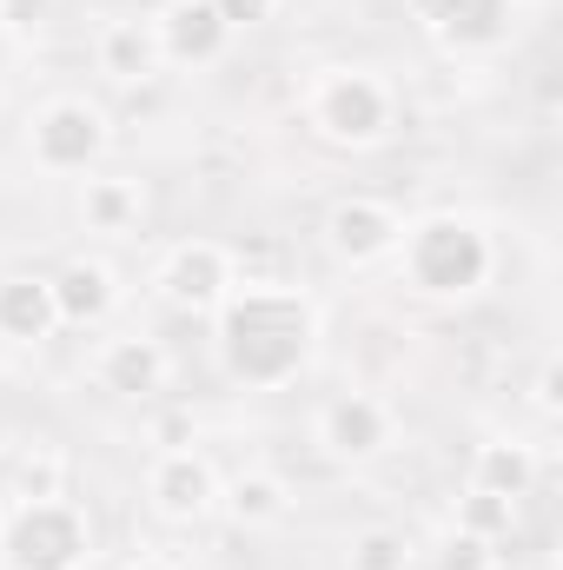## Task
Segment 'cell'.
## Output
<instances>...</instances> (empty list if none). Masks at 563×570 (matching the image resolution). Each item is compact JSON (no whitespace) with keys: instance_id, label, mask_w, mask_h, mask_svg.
Instances as JSON below:
<instances>
[{"instance_id":"obj_1","label":"cell","mask_w":563,"mask_h":570,"mask_svg":"<svg viewBox=\"0 0 563 570\" xmlns=\"http://www.w3.org/2000/svg\"><path fill=\"white\" fill-rule=\"evenodd\" d=\"M219 318V365L246 392H279L312 365L318 312L298 285H233Z\"/></svg>"},{"instance_id":"obj_2","label":"cell","mask_w":563,"mask_h":570,"mask_svg":"<svg viewBox=\"0 0 563 570\" xmlns=\"http://www.w3.org/2000/svg\"><path fill=\"white\" fill-rule=\"evenodd\" d=\"M398 253H405L412 292H424V298H471V292H484L491 266H497L491 233L464 213H431L418 226H405Z\"/></svg>"},{"instance_id":"obj_3","label":"cell","mask_w":563,"mask_h":570,"mask_svg":"<svg viewBox=\"0 0 563 570\" xmlns=\"http://www.w3.org/2000/svg\"><path fill=\"white\" fill-rule=\"evenodd\" d=\"M93 551V524L80 504L67 498H40V504H20L7 524H0V564L7 570H80Z\"/></svg>"},{"instance_id":"obj_4","label":"cell","mask_w":563,"mask_h":570,"mask_svg":"<svg viewBox=\"0 0 563 570\" xmlns=\"http://www.w3.org/2000/svg\"><path fill=\"white\" fill-rule=\"evenodd\" d=\"M305 114H312L318 140L358 153V146H378L392 134V87H385L378 73H365V67H332V73L312 87Z\"/></svg>"},{"instance_id":"obj_5","label":"cell","mask_w":563,"mask_h":570,"mask_svg":"<svg viewBox=\"0 0 563 570\" xmlns=\"http://www.w3.org/2000/svg\"><path fill=\"white\" fill-rule=\"evenodd\" d=\"M27 153L40 173H93L107 153V114L93 100H47L27 120Z\"/></svg>"},{"instance_id":"obj_6","label":"cell","mask_w":563,"mask_h":570,"mask_svg":"<svg viewBox=\"0 0 563 570\" xmlns=\"http://www.w3.org/2000/svg\"><path fill=\"white\" fill-rule=\"evenodd\" d=\"M219 471H213V458L206 451H192V444H179V451H159L152 464H146V504L166 518V524H199V518H213L219 511Z\"/></svg>"},{"instance_id":"obj_7","label":"cell","mask_w":563,"mask_h":570,"mask_svg":"<svg viewBox=\"0 0 563 570\" xmlns=\"http://www.w3.org/2000/svg\"><path fill=\"white\" fill-rule=\"evenodd\" d=\"M412 20L444 53H497L517 27V0H412Z\"/></svg>"},{"instance_id":"obj_8","label":"cell","mask_w":563,"mask_h":570,"mask_svg":"<svg viewBox=\"0 0 563 570\" xmlns=\"http://www.w3.org/2000/svg\"><path fill=\"white\" fill-rule=\"evenodd\" d=\"M233 285H239L233 246H219V239H179V246L159 259V292H166V305H179V312H219Z\"/></svg>"},{"instance_id":"obj_9","label":"cell","mask_w":563,"mask_h":570,"mask_svg":"<svg viewBox=\"0 0 563 570\" xmlns=\"http://www.w3.org/2000/svg\"><path fill=\"white\" fill-rule=\"evenodd\" d=\"M398 239H405V219H398V206H385V199L352 193V199H338V206L325 213V246H332V259H345V266H378V259L398 253Z\"/></svg>"},{"instance_id":"obj_10","label":"cell","mask_w":563,"mask_h":570,"mask_svg":"<svg viewBox=\"0 0 563 570\" xmlns=\"http://www.w3.org/2000/svg\"><path fill=\"white\" fill-rule=\"evenodd\" d=\"M385 444H392V412L372 392H338L318 412V451L338 464H372Z\"/></svg>"},{"instance_id":"obj_11","label":"cell","mask_w":563,"mask_h":570,"mask_svg":"<svg viewBox=\"0 0 563 570\" xmlns=\"http://www.w3.org/2000/svg\"><path fill=\"white\" fill-rule=\"evenodd\" d=\"M152 33H159L166 67H213V60L233 47V27L219 20L213 0H172V7L152 20Z\"/></svg>"},{"instance_id":"obj_12","label":"cell","mask_w":563,"mask_h":570,"mask_svg":"<svg viewBox=\"0 0 563 570\" xmlns=\"http://www.w3.org/2000/svg\"><path fill=\"white\" fill-rule=\"evenodd\" d=\"M166 372H172L166 345L159 338H140V332L134 338H107L100 358H93V379L113 399H152V392H166Z\"/></svg>"},{"instance_id":"obj_13","label":"cell","mask_w":563,"mask_h":570,"mask_svg":"<svg viewBox=\"0 0 563 570\" xmlns=\"http://www.w3.org/2000/svg\"><path fill=\"white\" fill-rule=\"evenodd\" d=\"M47 285H53L60 325H100V318H113V305H120V279H113L107 259H67Z\"/></svg>"},{"instance_id":"obj_14","label":"cell","mask_w":563,"mask_h":570,"mask_svg":"<svg viewBox=\"0 0 563 570\" xmlns=\"http://www.w3.org/2000/svg\"><path fill=\"white\" fill-rule=\"evenodd\" d=\"M93 60H100V73H107L113 87H146V80L166 67L152 20H107L100 40H93Z\"/></svg>"},{"instance_id":"obj_15","label":"cell","mask_w":563,"mask_h":570,"mask_svg":"<svg viewBox=\"0 0 563 570\" xmlns=\"http://www.w3.org/2000/svg\"><path fill=\"white\" fill-rule=\"evenodd\" d=\"M60 332V312H53V285L33 279V273H13L0 279V338L7 345H40Z\"/></svg>"},{"instance_id":"obj_16","label":"cell","mask_w":563,"mask_h":570,"mask_svg":"<svg viewBox=\"0 0 563 570\" xmlns=\"http://www.w3.org/2000/svg\"><path fill=\"white\" fill-rule=\"evenodd\" d=\"M471 491H491V498L524 504V498L537 491V451L517 444V438H491V444H477V458H471Z\"/></svg>"},{"instance_id":"obj_17","label":"cell","mask_w":563,"mask_h":570,"mask_svg":"<svg viewBox=\"0 0 563 570\" xmlns=\"http://www.w3.org/2000/svg\"><path fill=\"white\" fill-rule=\"evenodd\" d=\"M219 511H226L233 524L259 531V524H279L285 511H292V491H285L279 471H239V478L219 484Z\"/></svg>"},{"instance_id":"obj_18","label":"cell","mask_w":563,"mask_h":570,"mask_svg":"<svg viewBox=\"0 0 563 570\" xmlns=\"http://www.w3.org/2000/svg\"><path fill=\"white\" fill-rule=\"evenodd\" d=\"M146 213L140 186L134 179H120V173H107V179H87L80 186V226L87 233H107V239H120V233H134Z\"/></svg>"},{"instance_id":"obj_19","label":"cell","mask_w":563,"mask_h":570,"mask_svg":"<svg viewBox=\"0 0 563 570\" xmlns=\"http://www.w3.org/2000/svg\"><path fill=\"white\" fill-rule=\"evenodd\" d=\"M412 564H418V551L398 524H365L345 551V570H412Z\"/></svg>"},{"instance_id":"obj_20","label":"cell","mask_w":563,"mask_h":570,"mask_svg":"<svg viewBox=\"0 0 563 570\" xmlns=\"http://www.w3.org/2000/svg\"><path fill=\"white\" fill-rule=\"evenodd\" d=\"M511 524H517V504H511V498H491V491H471V484H464V498H457V524H451V531L497 544V538H511Z\"/></svg>"},{"instance_id":"obj_21","label":"cell","mask_w":563,"mask_h":570,"mask_svg":"<svg viewBox=\"0 0 563 570\" xmlns=\"http://www.w3.org/2000/svg\"><path fill=\"white\" fill-rule=\"evenodd\" d=\"M60 484H67V458H60V451H27V458L13 464V498H20V504L60 498Z\"/></svg>"},{"instance_id":"obj_22","label":"cell","mask_w":563,"mask_h":570,"mask_svg":"<svg viewBox=\"0 0 563 570\" xmlns=\"http://www.w3.org/2000/svg\"><path fill=\"white\" fill-rule=\"evenodd\" d=\"M444 570H497V551H491L484 538L451 531V538H444Z\"/></svg>"},{"instance_id":"obj_23","label":"cell","mask_w":563,"mask_h":570,"mask_svg":"<svg viewBox=\"0 0 563 570\" xmlns=\"http://www.w3.org/2000/svg\"><path fill=\"white\" fill-rule=\"evenodd\" d=\"M531 405H537V419H557L563 412V365L557 358L537 365V379H531Z\"/></svg>"},{"instance_id":"obj_24","label":"cell","mask_w":563,"mask_h":570,"mask_svg":"<svg viewBox=\"0 0 563 570\" xmlns=\"http://www.w3.org/2000/svg\"><path fill=\"white\" fill-rule=\"evenodd\" d=\"M213 7H219V20H226L233 33H239V27H266V20L279 13V0H213Z\"/></svg>"},{"instance_id":"obj_25","label":"cell","mask_w":563,"mask_h":570,"mask_svg":"<svg viewBox=\"0 0 563 570\" xmlns=\"http://www.w3.org/2000/svg\"><path fill=\"white\" fill-rule=\"evenodd\" d=\"M152 444H159V451H179V444H192V419H186V412H166V419L152 425Z\"/></svg>"},{"instance_id":"obj_26","label":"cell","mask_w":563,"mask_h":570,"mask_svg":"<svg viewBox=\"0 0 563 570\" xmlns=\"http://www.w3.org/2000/svg\"><path fill=\"white\" fill-rule=\"evenodd\" d=\"M53 0H0V27H40Z\"/></svg>"},{"instance_id":"obj_27","label":"cell","mask_w":563,"mask_h":570,"mask_svg":"<svg viewBox=\"0 0 563 570\" xmlns=\"http://www.w3.org/2000/svg\"><path fill=\"white\" fill-rule=\"evenodd\" d=\"M134 570H166V564H134Z\"/></svg>"},{"instance_id":"obj_28","label":"cell","mask_w":563,"mask_h":570,"mask_svg":"<svg viewBox=\"0 0 563 570\" xmlns=\"http://www.w3.org/2000/svg\"><path fill=\"white\" fill-rule=\"evenodd\" d=\"M0 524H7V511H0Z\"/></svg>"}]
</instances>
